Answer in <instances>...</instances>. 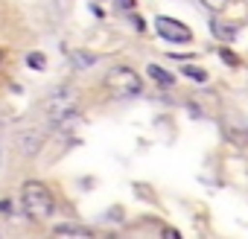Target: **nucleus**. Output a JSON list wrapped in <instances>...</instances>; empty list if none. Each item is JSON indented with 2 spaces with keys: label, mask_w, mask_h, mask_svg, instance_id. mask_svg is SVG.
<instances>
[{
  "label": "nucleus",
  "mask_w": 248,
  "mask_h": 239,
  "mask_svg": "<svg viewBox=\"0 0 248 239\" xmlns=\"http://www.w3.org/2000/svg\"><path fill=\"white\" fill-rule=\"evenodd\" d=\"M120 9H135V0H120Z\"/></svg>",
  "instance_id": "ddd939ff"
},
{
  "label": "nucleus",
  "mask_w": 248,
  "mask_h": 239,
  "mask_svg": "<svg viewBox=\"0 0 248 239\" xmlns=\"http://www.w3.org/2000/svg\"><path fill=\"white\" fill-rule=\"evenodd\" d=\"M213 35H216V38H225V41H233V38H236V32H233L231 27H222L219 21H213Z\"/></svg>",
  "instance_id": "6e6552de"
},
{
  "label": "nucleus",
  "mask_w": 248,
  "mask_h": 239,
  "mask_svg": "<svg viewBox=\"0 0 248 239\" xmlns=\"http://www.w3.org/2000/svg\"><path fill=\"white\" fill-rule=\"evenodd\" d=\"M0 61H3V50H0Z\"/></svg>",
  "instance_id": "4468645a"
},
{
  "label": "nucleus",
  "mask_w": 248,
  "mask_h": 239,
  "mask_svg": "<svg viewBox=\"0 0 248 239\" xmlns=\"http://www.w3.org/2000/svg\"><path fill=\"white\" fill-rule=\"evenodd\" d=\"M219 56H222V61H228L231 67H236V59H233V53H231V50H219Z\"/></svg>",
  "instance_id": "f8f14e48"
},
{
  "label": "nucleus",
  "mask_w": 248,
  "mask_h": 239,
  "mask_svg": "<svg viewBox=\"0 0 248 239\" xmlns=\"http://www.w3.org/2000/svg\"><path fill=\"white\" fill-rule=\"evenodd\" d=\"M21 204L30 219H50L56 213V198L47 184L41 181H27L21 187Z\"/></svg>",
  "instance_id": "f257e3e1"
},
{
  "label": "nucleus",
  "mask_w": 248,
  "mask_h": 239,
  "mask_svg": "<svg viewBox=\"0 0 248 239\" xmlns=\"http://www.w3.org/2000/svg\"><path fill=\"white\" fill-rule=\"evenodd\" d=\"M181 73H184V76H190L193 82H207V70H199V67H184Z\"/></svg>",
  "instance_id": "9d476101"
},
{
  "label": "nucleus",
  "mask_w": 248,
  "mask_h": 239,
  "mask_svg": "<svg viewBox=\"0 0 248 239\" xmlns=\"http://www.w3.org/2000/svg\"><path fill=\"white\" fill-rule=\"evenodd\" d=\"M105 88H108V93L117 96V99H129V96H138V93H140L143 82H140V76H138L132 67L117 64V67L108 70V76H105Z\"/></svg>",
  "instance_id": "f03ea898"
},
{
  "label": "nucleus",
  "mask_w": 248,
  "mask_h": 239,
  "mask_svg": "<svg viewBox=\"0 0 248 239\" xmlns=\"http://www.w3.org/2000/svg\"><path fill=\"white\" fill-rule=\"evenodd\" d=\"M18 143H21V152L24 155H35L44 143V134L41 132H21L18 134Z\"/></svg>",
  "instance_id": "39448f33"
},
{
  "label": "nucleus",
  "mask_w": 248,
  "mask_h": 239,
  "mask_svg": "<svg viewBox=\"0 0 248 239\" xmlns=\"http://www.w3.org/2000/svg\"><path fill=\"white\" fill-rule=\"evenodd\" d=\"M27 64H30V67H35V70H41V67L47 64V59H44L41 53H30V56H27Z\"/></svg>",
  "instance_id": "9b49d317"
},
{
  "label": "nucleus",
  "mask_w": 248,
  "mask_h": 239,
  "mask_svg": "<svg viewBox=\"0 0 248 239\" xmlns=\"http://www.w3.org/2000/svg\"><path fill=\"white\" fill-rule=\"evenodd\" d=\"M202 6H207L210 12H225L231 6V0H202Z\"/></svg>",
  "instance_id": "1a4fd4ad"
},
{
  "label": "nucleus",
  "mask_w": 248,
  "mask_h": 239,
  "mask_svg": "<svg viewBox=\"0 0 248 239\" xmlns=\"http://www.w3.org/2000/svg\"><path fill=\"white\" fill-rule=\"evenodd\" d=\"M155 27H158V35L167 38V41H172V44H187L193 38V32L187 30V24H181L175 18H158Z\"/></svg>",
  "instance_id": "7ed1b4c3"
},
{
  "label": "nucleus",
  "mask_w": 248,
  "mask_h": 239,
  "mask_svg": "<svg viewBox=\"0 0 248 239\" xmlns=\"http://www.w3.org/2000/svg\"><path fill=\"white\" fill-rule=\"evenodd\" d=\"M76 93L73 90H62V96H53L50 99V111H53V117L59 120V117H67L73 108H76V99H73Z\"/></svg>",
  "instance_id": "20e7f679"
},
{
  "label": "nucleus",
  "mask_w": 248,
  "mask_h": 239,
  "mask_svg": "<svg viewBox=\"0 0 248 239\" xmlns=\"http://www.w3.org/2000/svg\"><path fill=\"white\" fill-rule=\"evenodd\" d=\"M146 73H149L158 85H164V88H170V85L175 82V79H172V73H167V70H164V67H158V64H149V67H146Z\"/></svg>",
  "instance_id": "0eeeda50"
},
{
  "label": "nucleus",
  "mask_w": 248,
  "mask_h": 239,
  "mask_svg": "<svg viewBox=\"0 0 248 239\" xmlns=\"http://www.w3.org/2000/svg\"><path fill=\"white\" fill-rule=\"evenodd\" d=\"M53 233L56 236H79V239H85V236H93V230L91 227H85V224H56L53 227Z\"/></svg>",
  "instance_id": "423d86ee"
}]
</instances>
